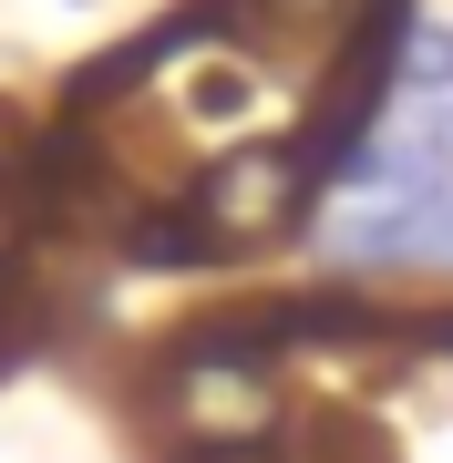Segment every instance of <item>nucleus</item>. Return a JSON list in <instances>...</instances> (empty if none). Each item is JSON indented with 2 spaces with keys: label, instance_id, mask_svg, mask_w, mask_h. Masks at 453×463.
<instances>
[{
  "label": "nucleus",
  "instance_id": "f257e3e1",
  "mask_svg": "<svg viewBox=\"0 0 453 463\" xmlns=\"http://www.w3.org/2000/svg\"><path fill=\"white\" fill-rule=\"evenodd\" d=\"M288 206H299V155H278V145H237V155H217V165L196 175L185 248H248V237H269Z\"/></svg>",
  "mask_w": 453,
  "mask_h": 463
},
{
  "label": "nucleus",
  "instance_id": "20e7f679",
  "mask_svg": "<svg viewBox=\"0 0 453 463\" xmlns=\"http://www.w3.org/2000/svg\"><path fill=\"white\" fill-rule=\"evenodd\" d=\"M412 268H453V185L412 206Z\"/></svg>",
  "mask_w": 453,
  "mask_h": 463
},
{
  "label": "nucleus",
  "instance_id": "39448f33",
  "mask_svg": "<svg viewBox=\"0 0 453 463\" xmlns=\"http://www.w3.org/2000/svg\"><path fill=\"white\" fill-rule=\"evenodd\" d=\"M433 124H443V134H453V103H433Z\"/></svg>",
  "mask_w": 453,
  "mask_h": 463
},
{
  "label": "nucleus",
  "instance_id": "f03ea898",
  "mask_svg": "<svg viewBox=\"0 0 453 463\" xmlns=\"http://www.w3.org/2000/svg\"><path fill=\"white\" fill-rule=\"evenodd\" d=\"M412 206L422 196H361L330 216V258L340 268H412Z\"/></svg>",
  "mask_w": 453,
  "mask_h": 463
},
{
  "label": "nucleus",
  "instance_id": "7ed1b4c3",
  "mask_svg": "<svg viewBox=\"0 0 453 463\" xmlns=\"http://www.w3.org/2000/svg\"><path fill=\"white\" fill-rule=\"evenodd\" d=\"M392 83H402L412 103H453V21H422V32L402 42V62H392Z\"/></svg>",
  "mask_w": 453,
  "mask_h": 463
}]
</instances>
